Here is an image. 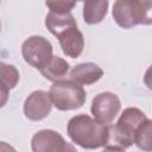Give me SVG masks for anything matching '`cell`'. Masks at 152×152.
I'll return each mask as SVG.
<instances>
[{
  "mask_svg": "<svg viewBox=\"0 0 152 152\" xmlns=\"http://www.w3.org/2000/svg\"><path fill=\"white\" fill-rule=\"evenodd\" d=\"M66 132L72 142L87 150H95L108 145L109 126L101 125L87 114L72 116L66 126Z\"/></svg>",
  "mask_w": 152,
  "mask_h": 152,
  "instance_id": "1",
  "label": "cell"
},
{
  "mask_svg": "<svg viewBox=\"0 0 152 152\" xmlns=\"http://www.w3.org/2000/svg\"><path fill=\"white\" fill-rule=\"evenodd\" d=\"M147 119L139 108L128 107L124 109L118 122L114 126L109 125L108 145L112 144V146H118L122 150L131 147L134 144L137 131Z\"/></svg>",
  "mask_w": 152,
  "mask_h": 152,
  "instance_id": "2",
  "label": "cell"
},
{
  "mask_svg": "<svg viewBox=\"0 0 152 152\" xmlns=\"http://www.w3.org/2000/svg\"><path fill=\"white\" fill-rule=\"evenodd\" d=\"M152 2L140 0H118L113 5V18L122 28L152 24Z\"/></svg>",
  "mask_w": 152,
  "mask_h": 152,
  "instance_id": "3",
  "label": "cell"
},
{
  "mask_svg": "<svg viewBox=\"0 0 152 152\" xmlns=\"http://www.w3.org/2000/svg\"><path fill=\"white\" fill-rule=\"evenodd\" d=\"M49 95L52 106H55L58 110L78 109L86 103L87 100V94L83 87L70 80L53 82L50 87Z\"/></svg>",
  "mask_w": 152,
  "mask_h": 152,
  "instance_id": "4",
  "label": "cell"
},
{
  "mask_svg": "<svg viewBox=\"0 0 152 152\" xmlns=\"http://www.w3.org/2000/svg\"><path fill=\"white\" fill-rule=\"evenodd\" d=\"M52 44L43 36H31L21 45L25 62L34 69L42 70L52 58Z\"/></svg>",
  "mask_w": 152,
  "mask_h": 152,
  "instance_id": "5",
  "label": "cell"
},
{
  "mask_svg": "<svg viewBox=\"0 0 152 152\" xmlns=\"http://www.w3.org/2000/svg\"><path fill=\"white\" fill-rule=\"evenodd\" d=\"M121 109V102L116 94L103 91L97 94L91 102L90 112L94 120L101 125L109 126Z\"/></svg>",
  "mask_w": 152,
  "mask_h": 152,
  "instance_id": "6",
  "label": "cell"
},
{
  "mask_svg": "<svg viewBox=\"0 0 152 152\" xmlns=\"http://www.w3.org/2000/svg\"><path fill=\"white\" fill-rule=\"evenodd\" d=\"M52 109L50 95L45 90L32 91L24 102V114L31 121H40L45 119Z\"/></svg>",
  "mask_w": 152,
  "mask_h": 152,
  "instance_id": "7",
  "label": "cell"
},
{
  "mask_svg": "<svg viewBox=\"0 0 152 152\" xmlns=\"http://www.w3.org/2000/svg\"><path fill=\"white\" fill-rule=\"evenodd\" d=\"M65 146L64 138L53 129L38 131L31 140L32 152H63Z\"/></svg>",
  "mask_w": 152,
  "mask_h": 152,
  "instance_id": "8",
  "label": "cell"
},
{
  "mask_svg": "<svg viewBox=\"0 0 152 152\" xmlns=\"http://www.w3.org/2000/svg\"><path fill=\"white\" fill-rule=\"evenodd\" d=\"M57 38L62 48V51L65 56L70 58H77L82 53L84 48V37L77 27L66 30Z\"/></svg>",
  "mask_w": 152,
  "mask_h": 152,
  "instance_id": "9",
  "label": "cell"
},
{
  "mask_svg": "<svg viewBox=\"0 0 152 152\" xmlns=\"http://www.w3.org/2000/svg\"><path fill=\"white\" fill-rule=\"evenodd\" d=\"M69 76L70 81L80 86H89L97 82L103 76V70L93 62H86L75 65Z\"/></svg>",
  "mask_w": 152,
  "mask_h": 152,
  "instance_id": "10",
  "label": "cell"
},
{
  "mask_svg": "<svg viewBox=\"0 0 152 152\" xmlns=\"http://www.w3.org/2000/svg\"><path fill=\"white\" fill-rule=\"evenodd\" d=\"M45 26L53 36L58 37L66 30L77 27V23L71 13L61 14V13L49 12L45 18Z\"/></svg>",
  "mask_w": 152,
  "mask_h": 152,
  "instance_id": "11",
  "label": "cell"
},
{
  "mask_svg": "<svg viewBox=\"0 0 152 152\" xmlns=\"http://www.w3.org/2000/svg\"><path fill=\"white\" fill-rule=\"evenodd\" d=\"M108 1H86L83 2V20L88 25H96L101 23L108 11Z\"/></svg>",
  "mask_w": 152,
  "mask_h": 152,
  "instance_id": "12",
  "label": "cell"
},
{
  "mask_svg": "<svg viewBox=\"0 0 152 152\" xmlns=\"http://www.w3.org/2000/svg\"><path fill=\"white\" fill-rule=\"evenodd\" d=\"M69 69H70V65L64 58L58 56H52V58L46 64V66H44L39 71L46 80L57 82V81L64 80V77L69 72Z\"/></svg>",
  "mask_w": 152,
  "mask_h": 152,
  "instance_id": "13",
  "label": "cell"
},
{
  "mask_svg": "<svg viewBox=\"0 0 152 152\" xmlns=\"http://www.w3.org/2000/svg\"><path fill=\"white\" fill-rule=\"evenodd\" d=\"M19 71L14 65L0 62V82L4 86H6L11 90L15 88V86L19 82Z\"/></svg>",
  "mask_w": 152,
  "mask_h": 152,
  "instance_id": "14",
  "label": "cell"
},
{
  "mask_svg": "<svg viewBox=\"0 0 152 152\" xmlns=\"http://www.w3.org/2000/svg\"><path fill=\"white\" fill-rule=\"evenodd\" d=\"M151 126L152 122L150 119H147L137 131L134 144L145 152H151Z\"/></svg>",
  "mask_w": 152,
  "mask_h": 152,
  "instance_id": "15",
  "label": "cell"
},
{
  "mask_svg": "<svg viewBox=\"0 0 152 152\" xmlns=\"http://www.w3.org/2000/svg\"><path fill=\"white\" fill-rule=\"evenodd\" d=\"M45 5L50 8V12L53 13H71V10L76 6V2L72 1H46Z\"/></svg>",
  "mask_w": 152,
  "mask_h": 152,
  "instance_id": "16",
  "label": "cell"
},
{
  "mask_svg": "<svg viewBox=\"0 0 152 152\" xmlns=\"http://www.w3.org/2000/svg\"><path fill=\"white\" fill-rule=\"evenodd\" d=\"M8 96H10V89L0 82V108H2L7 103Z\"/></svg>",
  "mask_w": 152,
  "mask_h": 152,
  "instance_id": "17",
  "label": "cell"
},
{
  "mask_svg": "<svg viewBox=\"0 0 152 152\" xmlns=\"http://www.w3.org/2000/svg\"><path fill=\"white\" fill-rule=\"evenodd\" d=\"M0 152H17V151L12 145L5 141H0Z\"/></svg>",
  "mask_w": 152,
  "mask_h": 152,
  "instance_id": "18",
  "label": "cell"
},
{
  "mask_svg": "<svg viewBox=\"0 0 152 152\" xmlns=\"http://www.w3.org/2000/svg\"><path fill=\"white\" fill-rule=\"evenodd\" d=\"M101 152H125V150H122V148H120V147H118V146L107 145V146H104L103 151H101Z\"/></svg>",
  "mask_w": 152,
  "mask_h": 152,
  "instance_id": "19",
  "label": "cell"
},
{
  "mask_svg": "<svg viewBox=\"0 0 152 152\" xmlns=\"http://www.w3.org/2000/svg\"><path fill=\"white\" fill-rule=\"evenodd\" d=\"M63 152H77V151H76V148L74 147V145H72V144H70V142H66L65 150H64Z\"/></svg>",
  "mask_w": 152,
  "mask_h": 152,
  "instance_id": "20",
  "label": "cell"
},
{
  "mask_svg": "<svg viewBox=\"0 0 152 152\" xmlns=\"http://www.w3.org/2000/svg\"><path fill=\"white\" fill-rule=\"evenodd\" d=\"M0 31H1V23H0Z\"/></svg>",
  "mask_w": 152,
  "mask_h": 152,
  "instance_id": "21",
  "label": "cell"
}]
</instances>
